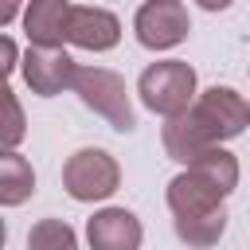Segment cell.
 <instances>
[{"instance_id": "cell-1", "label": "cell", "mask_w": 250, "mask_h": 250, "mask_svg": "<svg viewBox=\"0 0 250 250\" xmlns=\"http://www.w3.org/2000/svg\"><path fill=\"white\" fill-rule=\"evenodd\" d=\"M168 211H172V227L176 238L191 250H211L223 234H227V199L191 168L176 172L168 180Z\"/></svg>"}, {"instance_id": "cell-2", "label": "cell", "mask_w": 250, "mask_h": 250, "mask_svg": "<svg viewBox=\"0 0 250 250\" xmlns=\"http://www.w3.org/2000/svg\"><path fill=\"white\" fill-rule=\"evenodd\" d=\"M199 78H195V66L184 62V59H160V62H148L137 78V94L145 102V109L160 113L164 121L168 117H180L184 109H191V102L199 98Z\"/></svg>"}, {"instance_id": "cell-3", "label": "cell", "mask_w": 250, "mask_h": 250, "mask_svg": "<svg viewBox=\"0 0 250 250\" xmlns=\"http://www.w3.org/2000/svg\"><path fill=\"white\" fill-rule=\"evenodd\" d=\"M70 90L82 98L86 109L105 117L109 129H117V133H133L137 129V109H133V98H129V86H125L121 74H113L105 66H78Z\"/></svg>"}, {"instance_id": "cell-4", "label": "cell", "mask_w": 250, "mask_h": 250, "mask_svg": "<svg viewBox=\"0 0 250 250\" xmlns=\"http://www.w3.org/2000/svg\"><path fill=\"white\" fill-rule=\"evenodd\" d=\"M62 188L78 203H102L121 188V168L105 148H74L62 164Z\"/></svg>"}, {"instance_id": "cell-5", "label": "cell", "mask_w": 250, "mask_h": 250, "mask_svg": "<svg viewBox=\"0 0 250 250\" xmlns=\"http://www.w3.org/2000/svg\"><path fill=\"white\" fill-rule=\"evenodd\" d=\"M191 121L195 129L203 133L207 145H223L230 137H238L246 125H250V113H246V98L230 86H207L195 102H191Z\"/></svg>"}, {"instance_id": "cell-6", "label": "cell", "mask_w": 250, "mask_h": 250, "mask_svg": "<svg viewBox=\"0 0 250 250\" xmlns=\"http://www.w3.org/2000/svg\"><path fill=\"white\" fill-rule=\"evenodd\" d=\"M133 31H137L141 47H148V51H172L191 31L188 4H180V0H145L137 8V16H133Z\"/></svg>"}, {"instance_id": "cell-7", "label": "cell", "mask_w": 250, "mask_h": 250, "mask_svg": "<svg viewBox=\"0 0 250 250\" xmlns=\"http://www.w3.org/2000/svg\"><path fill=\"white\" fill-rule=\"evenodd\" d=\"M20 70H23V82H27L31 94L55 98V94H62V90L74 86L78 62L62 47H27L23 59H20Z\"/></svg>"}, {"instance_id": "cell-8", "label": "cell", "mask_w": 250, "mask_h": 250, "mask_svg": "<svg viewBox=\"0 0 250 250\" xmlns=\"http://www.w3.org/2000/svg\"><path fill=\"white\" fill-rule=\"evenodd\" d=\"M90 250H141L145 227L129 207H102L86 219Z\"/></svg>"}, {"instance_id": "cell-9", "label": "cell", "mask_w": 250, "mask_h": 250, "mask_svg": "<svg viewBox=\"0 0 250 250\" xmlns=\"http://www.w3.org/2000/svg\"><path fill=\"white\" fill-rule=\"evenodd\" d=\"M121 39V20L109 8L98 4H74L70 8V23H66V43L82 47V51H109Z\"/></svg>"}, {"instance_id": "cell-10", "label": "cell", "mask_w": 250, "mask_h": 250, "mask_svg": "<svg viewBox=\"0 0 250 250\" xmlns=\"http://www.w3.org/2000/svg\"><path fill=\"white\" fill-rule=\"evenodd\" d=\"M70 8L74 4H66V0H31L23 8V31H27L31 47H62Z\"/></svg>"}, {"instance_id": "cell-11", "label": "cell", "mask_w": 250, "mask_h": 250, "mask_svg": "<svg viewBox=\"0 0 250 250\" xmlns=\"http://www.w3.org/2000/svg\"><path fill=\"white\" fill-rule=\"evenodd\" d=\"M35 195V168L23 152H0V207H20Z\"/></svg>"}, {"instance_id": "cell-12", "label": "cell", "mask_w": 250, "mask_h": 250, "mask_svg": "<svg viewBox=\"0 0 250 250\" xmlns=\"http://www.w3.org/2000/svg\"><path fill=\"white\" fill-rule=\"evenodd\" d=\"M188 168H191L195 176H203V180H207V184H211V188H215L223 199H227V195L238 188V156H234V152H227L223 145H215V148L199 152V156H195Z\"/></svg>"}, {"instance_id": "cell-13", "label": "cell", "mask_w": 250, "mask_h": 250, "mask_svg": "<svg viewBox=\"0 0 250 250\" xmlns=\"http://www.w3.org/2000/svg\"><path fill=\"white\" fill-rule=\"evenodd\" d=\"M23 137H27L23 105H20V98L12 94V86L4 82V86H0V152H16Z\"/></svg>"}, {"instance_id": "cell-14", "label": "cell", "mask_w": 250, "mask_h": 250, "mask_svg": "<svg viewBox=\"0 0 250 250\" xmlns=\"http://www.w3.org/2000/svg\"><path fill=\"white\" fill-rule=\"evenodd\" d=\"M27 250H78V234L66 219H39L27 230Z\"/></svg>"}, {"instance_id": "cell-15", "label": "cell", "mask_w": 250, "mask_h": 250, "mask_svg": "<svg viewBox=\"0 0 250 250\" xmlns=\"http://www.w3.org/2000/svg\"><path fill=\"white\" fill-rule=\"evenodd\" d=\"M20 59H23V55H20V47H16L8 35H0V86L12 78V70L20 66Z\"/></svg>"}, {"instance_id": "cell-16", "label": "cell", "mask_w": 250, "mask_h": 250, "mask_svg": "<svg viewBox=\"0 0 250 250\" xmlns=\"http://www.w3.org/2000/svg\"><path fill=\"white\" fill-rule=\"evenodd\" d=\"M16 16H23V8H20L16 0H0V27H4V23H12Z\"/></svg>"}, {"instance_id": "cell-17", "label": "cell", "mask_w": 250, "mask_h": 250, "mask_svg": "<svg viewBox=\"0 0 250 250\" xmlns=\"http://www.w3.org/2000/svg\"><path fill=\"white\" fill-rule=\"evenodd\" d=\"M4 242H8V227H4V219H0V250H4Z\"/></svg>"}, {"instance_id": "cell-18", "label": "cell", "mask_w": 250, "mask_h": 250, "mask_svg": "<svg viewBox=\"0 0 250 250\" xmlns=\"http://www.w3.org/2000/svg\"><path fill=\"white\" fill-rule=\"evenodd\" d=\"M246 113H250V102H246Z\"/></svg>"}]
</instances>
